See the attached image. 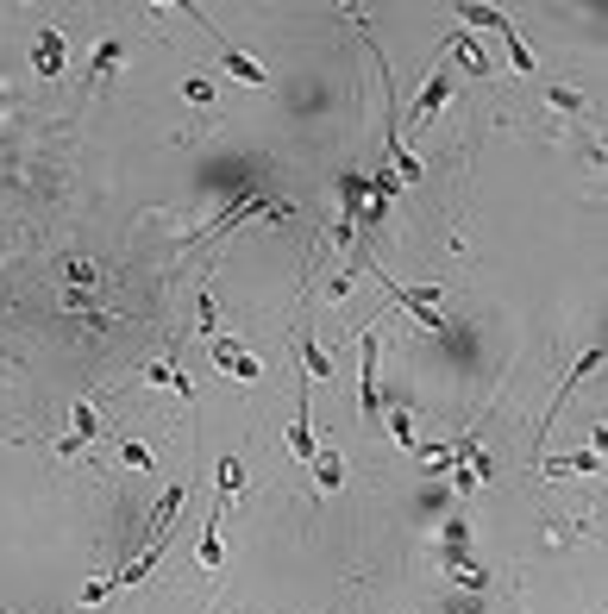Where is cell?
I'll list each match as a JSON object with an SVG mask.
<instances>
[{
  "label": "cell",
  "instance_id": "1",
  "mask_svg": "<svg viewBox=\"0 0 608 614\" xmlns=\"http://www.w3.org/2000/svg\"><path fill=\"white\" fill-rule=\"evenodd\" d=\"M439 558H446V577L452 583H464V589H489V571L471 558V521L464 514H446V539H439Z\"/></svg>",
  "mask_w": 608,
  "mask_h": 614
},
{
  "label": "cell",
  "instance_id": "2",
  "mask_svg": "<svg viewBox=\"0 0 608 614\" xmlns=\"http://www.w3.org/2000/svg\"><path fill=\"white\" fill-rule=\"evenodd\" d=\"M377 414H383V339H377V326H364V339H358V420L370 427Z\"/></svg>",
  "mask_w": 608,
  "mask_h": 614
},
{
  "label": "cell",
  "instance_id": "3",
  "mask_svg": "<svg viewBox=\"0 0 608 614\" xmlns=\"http://www.w3.org/2000/svg\"><path fill=\"white\" fill-rule=\"evenodd\" d=\"M207 358H214V370H220V376H232V383H257V376H264L257 351H251V345H239V339H226V333L207 339Z\"/></svg>",
  "mask_w": 608,
  "mask_h": 614
},
{
  "label": "cell",
  "instance_id": "4",
  "mask_svg": "<svg viewBox=\"0 0 608 614\" xmlns=\"http://www.w3.org/2000/svg\"><path fill=\"white\" fill-rule=\"evenodd\" d=\"M358 270H370V276H377V282H383V289H389L395 301H402V307H408V314H414L420 326H433V333H439V314H433V307H439V301H446V289H402V282H395V276H383L377 264H370V257H358Z\"/></svg>",
  "mask_w": 608,
  "mask_h": 614
},
{
  "label": "cell",
  "instance_id": "5",
  "mask_svg": "<svg viewBox=\"0 0 608 614\" xmlns=\"http://www.w3.org/2000/svg\"><path fill=\"white\" fill-rule=\"evenodd\" d=\"M95 439H101V408L95 401H76V408H69V433L57 439V458H82Z\"/></svg>",
  "mask_w": 608,
  "mask_h": 614
},
{
  "label": "cell",
  "instance_id": "6",
  "mask_svg": "<svg viewBox=\"0 0 608 614\" xmlns=\"http://www.w3.org/2000/svg\"><path fill=\"white\" fill-rule=\"evenodd\" d=\"M32 69L44 82H57L63 69H69V38H63V26H44L38 32V44H32Z\"/></svg>",
  "mask_w": 608,
  "mask_h": 614
},
{
  "label": "cell",
  "instance_id": "7",
  "mask_svg": "<svg viewBox=\"0 0 608 614\" xmlns=\"http://www.w3.org/2000/svg\"><path fill=\"white\" fill-rule=\"evenodd\" d=\"M446 94H452L446 69H433V76H427V88H420V101H414V113H408V132H427V126L439 120V107H446Z\"/></svg>",
  "mask_w": 608,
  "mask_h": 614
},
{
  "label": "cell",
  "instance_id": "8",
  "mask_svg": "<svg viewBox=\"0 0 608 614\" xmlns=\"http://www.w3.org/2000/svg\"><path fill=\"white\" fill-rule=\"evenodd\" d=\"M333 376H339L333 351L314 339V326H301V383H333Z\"/></svg>",
  "mask_w": 608,
  "mask_h": 614
},
{
  "label": "cell",
  "instance_id": "9",
  "mask_svg": "<svg viewBox=\"0 0 608 614\" xmlns=\"http://www.w3.org/2000/svg\"><path fill=\"white\" fill-rule=\"evenodd\" d=\"M540 477H602V452H571V458H540Z\"/></svg>",
  "mask_w": 608,
  "mask_h": 614
},
{
  "label": "cell",
  "instance_id": "10",
  "mask_svg": "<svg viewBox=\"0 0 608 614\" xmlns=\"http://www.w3.org/2000/svg\"><path fill=\"white\" fill-rule=\"evenodd\" d=\"M308 389H314V383H301V389H295V420H289V452H295L301 464L314 458V427H308Z\"/></svg>",
  "mask_w": 608,
  "mask_h": 614
},
{
  "label": "cell",
  "instance_id": "11",
  "mask_svg": "<svg viewBox=\"0 0 608 614\" xmlns=\"http://www.w3.org/2000/svg\"><path fill=\"white\" fill-rule=\"evenodd\" d=\"M314 489L320 495H339V483H345V452H333V445H314Z\"/></svg>",
  "mask_w": 608,
  "mask_h": 614
},
{
  "label": "cell",
  "instance_id": "12",
  "mask_svg": "<svg viewBox=\"0 0 608 614\" xmlns=\"http://www.w3.org/2000/svg\"><path fill=\"white\" fill-rule=\"evenodd\" d=\"M489 32L502 38V51H508V69H521V76H533V51H527V38L514 32V19H508V13H496V26H489Z\"/></svg>",
  "mask_w": 608,
  "mask_h": 614
},
{
  "label": "cell",
  "instance_id": "13",
  "mask_svg": "<svg viewBox=\"0 0 608 614\" xmlns=\"http://www.w3.org/2000/svg\"><path fill=\"white\" fill-rule=\"evenodd\" d=\"M220 63H226V76H239L245 88H264V82H270V69L257 63L251 51H239V44H226V51H220Z\"/></svg>",
  "mask_w": 608,
  "mask_h": 614
},
{
  "label": "cell",
  "instance_id": "14",
  "mask_svg": "<svg viewBox=\"0 0 608 614\" xmlns=\"http://www.w3.org/2000/svg\"><path fill=\"white\" fill-rule=\"evenodd\" d=\"M226 502H214V514H207V527H201V571H220L226 552H220V521H226Z\"/></svg>",
  "mask_w": 608,
  "mask_h": 614
},
{
  "label": "cell",
  "instance_id": "15",
  "mask_svg": "<svg viewBox=\"0 0 608 614\" xmlns=\"http://www.w3.org/2000/svg\"><path fill=\"white\" fill-rule=\"evenodd\" d=\"M145 383H157V389H170V395H182V401H195V383L182 376L170 358H157V364H145Z\"/></svg>",
  "mask_w": 608,
  "mask_h": 614
},
{
  "label": "cell",
  "instance_id": "16",
  "mask_svg": "<svg viewBox=\"0 0 608 614\" xmlns=\"http://www.w3.org/2000/svg\"><path fill=\"white\" fill-rule=\"evenodd\" d=\"M583 376H602V345H590V351H583V358L571 364V376H565V389H558V401H552V414L565 408V395H571V389L583 383ZM552 414H546V420H552Z\"/></svg>",
  "mask_w": 608,
  "mask_h": 614
},
{
  "label": "cell",
  "instance_id": "17",
  "mask_svg": "<svg viewBox=\"0 0 608 614\" xmlns=\"http://www.w3.org/2000/svg\"><path fill=\"white\" fill-rule=\"evenodd\" d=\"M214 464H220V502L232 508V502H239V489H245V458L226 452V458H214Z\"/></svg>",
  "mask_w": 608,
  "mask_h": 614
},
{
  "label": "cell",
  "instance_id": "18",
  "mask_svg": "<svg viewBox=\"0 0 608 614\" xmlns=\"http://www.w3.org/2000/svg\"><path fill=\"white\" fill-rule=\"evenodd\" d=\"M120 63H126V38H101V44H95V76H88V88H95V82H107Z\"/></svg>",
  "mask_w": 608,
  "mask_h": 614
},
{
  "label": "cell",
  "instance_id": "19",
  "mask_svg": "<svg viewBox=\"0 0 608 614\" xmlns=\"http://www.w3.org/2000/svg\"><path fill=\"white\" fill-rule=\"evenodd\" d=\"M452 57H458L464 69H471V76H477V82L489 76V57L477 51V38H471V32H452Z\"/></svg>",
  "mask_w": 608,
  "mask_h": 614
},
{
  "label": "cell",
  "instance_id": "20",
  "mask_svg": "<svg viewBox=\"0 0 608 614\" xmlns=\"http://www.w3.org/2000/svg\"><path fill=\"white\" fill-rule=\"evenodd\" d=\"M182 101L201 107V113H214V107H220V94H214V82H207V76H189V82H182Z\"/></svg>",
  "mask_w": 608,
  "mask_h": 614
},
{
  "label": "cell",
  "instance_id": "21",
  "mask_svg": "<svg viewBox=\"0 0 608 614\" xmlns=\"http://www.w3.org/2000/svg\"><path fill=\"white\" fill-rule=\"evenodd\" d=\"M383 414H389L395 445H402V452H414V445H420V439H414V414H408V408H383Z\"/></svg>",
  "mask_w": 608,
  "mask_h": 614
},
{
  "label": "cell",
  "instance_id": "22",
  "mask_svg": "<svg viewBox=\"0 0 608 614\" xmlns=\"http://www.w3.org/2000/svg\"><path fill=\"white\" fill-rule=\"evenodd\" d=\"M120 464H126V470H151V464H157V452H151L145 439H120Z\"/></svg>",
  "mask_w": 608,
  "mask_h": 614
},
{
  "label": "cell",
  "instance_id": "23",
  "mask_svg": "<svg viewBox=\"0 0 608 614\" xmlns=\"http://www.w3.org/2000/svg\"><path fill=\"white\" fill-rule=\"evenodd\" d=\"M113 589H120V583H113V571H107V577H88V583H82V608H101Z\"/></svg>",
  "mask_w": 608,
  "mask_h": 614
},
{
  "label": "cell",
  "instance_id": "24",
  "mask_svg": "<svg viewBox=\"0 0 608 614\" xmlns=\"http://www.w3.org/2000/svg\"><path fill=\"white\" fill-rule=\"evenodd\" d=\"M546 101H552L558 113H590V101H583L577 88H546Z\"/></svg>",
  "mask_w": 608,
  "mask_h": 614
},
{
  "label": "cell",
  "instance_id": "25",
  "mask_svg": "<svg viewBox=\"0 0 608 614\" xmlns=\"http://www.w3.org/2000/svg\"><path fill=\"white\" fill-rule=\"evenodd\" d=\"M496 13H502V7H458V19H464L471 32H489V26H496Z\"/></svg>",
  "mask_w": 608,
  "mask_h": 614
},
{
  "label": "cell",
  "instance_id": "26",
  "mask_svg": "<svg viewBox=\"0 0 608 614\" xmlns=\"http://www.w3.org/2000/svg\"><path fill=\"white\" fill-rule=\"evenodd\" d=\"M195 326L214 339V295H195Z\"/></svg>",
  "mask_w": 608,
  "mask_h": 614
},
{
  "label": "cell",
  "instance_id": "27",
  "mask_svg": "<svg viewBox=\"0 0 608 614\" xmlns=\"http://www.w3.org/2000/svg\"><path fill=\"white\" fill-rule=\"evenodd\" d=\"M69 282H76V289H88V282H95V264H88V257H69Z\"/></svg>",
  "mask_w": 608,
  "mask_h": 614
},
{
  "label": "cell",
  "instance_id": "28",
  "mask_svg": "<svg viewBox=\"0 0 608 614\" xmlns=\"http://www.w3.org/2000/svg\"><path fill=\"white\" fill-rule=\"evenodd\" d=\"M326 295H333V301H352V270H345V276H333V282H326Z\"/></svg>",
  "mask_w": 608,
  "mask_h": 614
},
{
  "label": "cell",
  "instance_id": "29",
  "mask_svg": "<svg viewBox=\"0 0 608 614\" xmlns=\"http://www.w3.org/2000/svg\"><path fill=\"white\" fill-rule=\"evenodd\" d=\"M446 614H483L477 602H446Z\"/></svg>",
  "mask_w": 608,
  "mask_h": 614
},
{
  "label": "cell",
  "instance_id": "30",
  "mask_svg": "<svg viewBox=\"0 0 608 614\" xmlns=\"http://www.w3.org/2000/svg\"><path fill=\"white\" fill-rule=\"evenodd\" d=\"M0 364H19V358H13V351H0Z\"/></svg>",
  "mask_w": 608,
  "mask_h": 614
}]
</instances>
